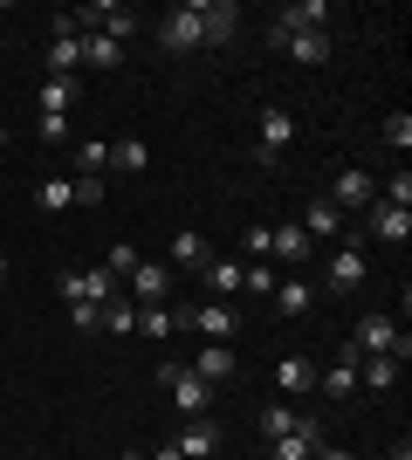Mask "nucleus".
Listing matches in <instances>:
<instances>
[{"label":"nucleus","instance_id":"nucleus-1","mask_svg":"<svg viewBox=\"0 0 412 460\" xmlns=\"http://www.w3.org/2000/svg\"><path fill=\"white\" fill-rule=\"evenodd\" d=\"M289 145H295V117L282 111V103H261L255 111V165L261 172H275V165H282V158H289Z\"/></svg>","mask_w":412,"mask_h":460},{"label":"nucleus","instance_id":"nucleus-2","mask_svg":"<svg viewBox=\"0 0 412 460\" xmlns=\"http://www.w3.org/2000/svg\"><path fill=\"white\" fill-rule=\"evenodd\" d=\"M62 296H69V309H103V303H118V275L110 269H62Z\"/></svg>","mask_w":412,"mask_h":460},{"label":"nucleus","instance_id":"nucleus-3","mask_svg":"<svg viewBox=\"0 0 412 460\" xmlns=\"http://www.w3.org/2000/svg\"><path fill=\"white\" fill-rule=\"evenodd\" d=\"M179 330H199L206 344H234V337H241V309H234V303H199V309H179Z\"/></svg>","mask_w":412,"mask_h":460},{"label":"nucleus","instance_id":"nucleus-4","mask_svg":"<svg viewBox=\"0 0 412 460\" xmlns=\"http://www.w3.org/2000/svg\"><path fill=\"white\" fill-rule=\"evenodd\" d=\"M158 385L179 399V412H186V420H206V405H214V385H206V378H193L186 365H158Z\"/></svg>","mask_w":412,"mask_h":460},{"label":"nucleus","instance_id":"nucleus-5","mask_svg":"<svg viewBox=\"0 0 412 460\" xmlns=\"http://www.w3.org/2000/svg\"><path fill=\"white\" fill-rule=\"evenodd\" d=\"M337 213H364V207H378V179L372 172H357V165H344V172L330 179V192H323Z\"/></svg>","mask_w":412,"mask_h":460},{"label":"nucleus","instance_id":"nucleus-6","mask_svg":"<svg viewBox=\"0 0 412 460\" xmlns=\"http://www.w3.org/2000/svg\"><path fill=\"white\" fill-rule=\"evenodd\" d=\"M199 14V41H234V28H241V7L234 0H186Z\"/></svg>","mask_w":412,"mask_h":460},{"label":"nucleus","instance_id":"nucleus-7","mask_svg":"<svg viewBox=\"0 0 412 460\" xmlns=\"http://www.w3.org/2000/svg\"><path fill=\"white\" fill-rule=\"evenodd\" d=\"M124 282H131V303H137V309H152V303H165V296H172V269H165V261H137Z\"/></svg>","mask_w":412,"mask_h":460},{"label":"nucleus","instance_id":"nucleus-8","mask_svg":"<svg viewBox=\"0 0 412 460\" xmlns=\"http://www.w3.org/2000/svg\"><path fill=\"white\" fill-rule=\"evenodd\" d=\"M323 21H330V0H295V7L275 14L268 35H323Z\"/></svg>","mask_w":412,"mask_h":460},{"label":"nucleus","instance_id":"nucleus-9","mask_svg":"<svg viewBox=\"0 0 412 460\" xmlns=\"http://www.w3.org/2000/svg\"><path fill=\"white\" fill-rule=\"evenodd\" d=\"M158 49H172V56H186V49H206V41H199V14H193V7H172V14L158 21Z\"/></svg>","mask_w":412,"mask_h":460},{"label":"nucleus","instance_id":"nucleus-10","mask_svg":"<svg viewBox=\"0 0 412 460\" xmlns=\"http://www.w3.org/2000/svg\"><path fill=\"white\" fill-rule=\"evenodd\" d=\"M364 241H412V213L406 207H364Z\"/></svg>","mask_w":412,"mask_h":460},{"label":"nucleus","instance_id":"nucleus-11","mask_svg":"<svg viewBox=\"0 0 412 460\" xmlns=\"http://www.w3.org/2000/svg\"><path fill=\"white\" fill-rule=\"evenodd\" d=\"M193 378H206V385H227V378H241V358H234V344H206V350H193Z\"/></svg>","mask_w":412,"mask_h":460},{"label":"nucleus","instance_id":"nucleus-12","mask_svg":"<svg viewBox=\"0 0 412 460\" xmlns=\"http://www.w3.org/2000/svg\"><path fill=\"white\" fill-rule=\"evenodd\" d=\"M172 447H179V460H214L220 454V426L214 420H186L172 433Z\"/></svg>","mask_w":412,"mask_h":460},{"label":"nucleus","instance_id":"nucleus-13","mask_svg":"<svg viewBox=\"0 0 412 460\" xmlns=\"http://www.w3.org/2000/svg\"><path fill=\"white\" fill-rule=\"evenodd\" d=\"M310 254H316V241H310L302 227H295V220L268 227V261H289V269H295V261H310Z\"/></svg>","mask_w":412,"mask_h":460},{"label":"nucleus","instance_id":"nucleus-14","mask_svg":"<svg viewBox=\"0 0 412 460\" xmlns=\"http://www.w3.org/2000/svg\"><path fill=\"white\" fill-rule=\"evenodd\" d=\"M316 447H323V426H316V420H295L289 440H268V460H316Z\"/></svg>","mask_w":412,"mask_h":460},{"label":"nucleus","instance_id":"nucleus-15","mask_svg":"<svg viewBox=\"0 0 412 460\" xmlns=\"http://www.w3.org/2000/svg\"><path fill=\"white\" fill-rule=\"evenodd\" d=\"M364 248H357V241H344V248L330 254V288H344V296H351V288H364Z\"/></svg>","mask_w":412,"mask_h":460},{"label":"nucleus","instance_id":"nucleus-16","mask_svg":"<svg viewBox=\"0 0 412 460\" xmlns=\"http://www.w3.org/2000/svg\"><path fill=\"white\" fill-rule=\"evenodd\" d=\"M295 227L310 234V241H344V213H337L330 199H310V207H302V220H295Z\"/></svg>","mask_w":412,"mask_h":460},{"label":"nucleus","instance_id":"nucleus-17","mask_svg":"<svg viewBox=\"0 0 412 460\" xmlns=\"http://www.w3.org/2000/svg\"><path fill=\"white\" fill-rule=\"evenodd\" d=\"M275 385H282V399H302V392H316V365L302 350H289V358L275 365Z\"/></svg>","mask_w":412,"mask_h":460},{"label":"nucleus","instance_id":"nucleus-18","mask_svg":"<svg viewBox=\"0 0 412 460\" xmlns=\"http://www.w3.org/2000/svg\"><path fill=\"white\" fill-rule=\"evenodd\" d=\"M268 41L289 62H310V69H316V62H330V35H268Z\"/></svg>","mask_w":412,"mask_h":460},{"label":"nucleus","instance_id":"nucleus-19","mask_svg":"<svg viewBox=\"0 0 412 460\" xmlns=\"http://www.w3.org/2000/svg\"><path fill=\"white\" fill-rule=\"evenodd\" d=\"M76 96H83L76 76H48V83L35 90V103H41V117H69V103H76Z\"/></svg>","mask_w":412,"mask_h":460},{"label":"nucleus","instance_id":"nucleus-20","mask_svg":"<svg viewBox=\"0 0 412 460\" xmlns=\"http://www.w3.org/2000/svg\"><path fill=\"white\" fill-rule=\"evenodd\" d=\"M69 207H76V179H35V213L56 220V213H69Z\"/></svg>","mask_w":412,"mask_h":460},{"label":"nucleus","instance_id":"nucleus-21","mask_svg":"<svg viewBox=\"0 0 412 460\" xmlns=\"http://www.w3.org/2000/svg\"><path fill=\"white\" fill-rule=\"evenodd\" d=\"M241 275H248V261L220 254V261H206V269H199V282L214 288V296H241Z\"/></svg>","mask_w":412,"mask_h":460},{"label":"nucleus","instance_id":"nucleus-22","mask_svg":"<svg viewBox=\"0 0 412 460\" xmlns=\"http://www.w3.org/2000/svg\"><path fill=\"white\" fill-rule=\"evenodd\" d=\"M316 385H323L330 399H351V392H357V350L344 344V358H337L330 371H316Z\"/></svg>","mask_w":412,"mask_h":460},{"label":"nucleus","instance_id":"nucleus-23","mask_svg":"<svg viewBox=\"0 0 412 460\" xmlns=\"http://www.w3.org/2000/svg\"><path fill=\"white\" fill-rule=\"evenodd\" d=\"M310 303H316V288L302 282V275H282V282H275V309H282V316H310Z\"/></svg>","mask_w":412,"mask_h":460},{"label":"nucleus","instance_id":"nucleus-24","mask_svg":"<svg viewBox=\"0 0 412 460\" xmlns=\"http://www.w3.org/2000/svg\"><path fill=\"white\" fill-rule=\"evenodd\" d=\"M206 261H214V254H206L199 234H179L172 248H165V269H206Z\"/></svg>","mask_w":412,"mask_h":460},{"label":"nucleus","instance_id":"nucleus-25","mask_svg":"<svg viewBox=\"0 0 412 460\" xmlns=\"http://www.w3.org/2000/svg\"><path fill=\"white\" fill-rule=\"evenodd\" d=\"M110 165H118V172H145V165H152V145H145V137H118V145H110Z\"/></svg>","mask_w":412,"mask_h":460},{"label":"nucleus","instance_id":"nucleus-26","mask_svg":"<svg viewBox=\"0 0 412 460\" xmlns=\"http://www.w3.org/2000/svg\"><path fill=\"white\" fill-rule=\"evenodd\" d=\"M103 165H110V145H103V137H83L76 145V179H103Z\"/></svg>","mask_w":412,"mask_h":460},{"label":"nucleus","instance_id":"nucleus-27","mask_svg":"<svg viewBox=\"0 0 412 460\" xmlns=\"http://www.w3.org/2000/svg\"><path fill=\"white\" fill-rule=\"evenodd\" d=\"M179 330V316L165 303H152V309H137V337H158V344H165V337H172Z\"/></svg>","mask_w":412,"mask_h":460},{"label":"nucleus","instance_id":"nucleus-28","mask_svg":"<svg viewBox=\"0 0 412 460\" xmlns=\"http://www.w3.org/2000/svg\"><path fill=\"white\" fill-rule=\"evenodd\" d=\"M97 330H118V337H131V330H137V303H124V296H118V303H103V309H97Z\"/></svg>","mask_w":412,"mask_h":460},{"label":"nucleus","instance_id":"nucleus-29","mask_svg":"<svg viewBox=\"0 0 412 460\" xmlns=\"http://www.w3.org/2000/svg\"><path fill=\"white\" fill-rule=\"evenodd\" d=\"M295 420H302V412H289V405H261V440H289Z\"/></svg>","mask_w":412,"mask_h":460},{"label":"nucleus","instance_id":"nucleus-30","mask_svg":"<svg viewBox=\"0 0 412 460\" xmlns=\"http://www.w3.org/2000/svg\"><path fill=\"white\" fill-rule=\"evenodd\" d=\"M118 56L124 49L110 35H83V62H90V69H118Z\"/></svg>","mask_w":412,"mask_h":460},{"label":"nucleus","instance_id":"nucleus-31","mask_svg":"<svg viewBox=\"0 0 412 460\" xmlns=\"http://www.w3.org/2000/svg\"><path fill=\"white\" fill-rule=\"evenodd\" d=\"M378 137H385V152H412V117L392 111L385 124H378Z\"/></svg>","mask_w":412,"mask_h":460},{"label":"nucleus","instance_id":"nucleus-32","mask_svg":"<svg viewBox=\"0 0 412 460\" xmlns=\"http://www.w3.org/2000/svg\"><path fill=\"white\" fill-rule=\"evenodd\" d=\"M137 261H145V254H137V248H131V241H118V248L103 254V269L118 275V282H124V275H131V269H137Z\"/></svg>","mask_w":412,"mask_h":460},{"label":"nucleus","instance_id":"nucleus-33","mask_svg":"<svg viewBox=\"0 0 412 460\" xmlns=\"http://www.w3.org/2000/svg\"><path fill=\"white\" fill-rule=\"evenodd\" d=\"M275 282H282V275H275L268 261H248V275H241V288H255V296H275Z\"/></svg>","mask_w":412,"mask_h":460},{"label":"nucleus","instance_id":"nucleus-34","mask_svg":"<svg viewBox=\"0 0 412 460\" xmlns=\"http://www.w3.org/2000/svg\"><path fill=\"white\" fill-rule=\"evenodd\" d=\"M35 137L41 145H69V117H35Z\"/></svg>","mask_w":412,"mask_h":460},{"label":"nucleus","instance_id":"nucleus-35","mask_svg":"<svg viewBox=\"0 0 412 460\" xmlns=\"http://www.w3.org/2000/svg\"><path fill=\"white\" fill-rule=\"evenodd\" d=\"M241 248L255 254V261H268V227H241Z\"/></svg>","mask_w":412,"mask_h":460},{"label":"nucleus","instance_id":"nucleus-36","mask_svg":"<svg viewBox=\"0 0 412 460\" xmlns=\"http://www.w3.org/2000/svg\"><path fill=\"white\" fill-rule=\"evenodd\" d=\"M76 207H103V179H76Z\"/></svg>","mask_w":412,"mask_h":460},{"label":"nucleus","instance_id":"nucleus-37","mask_svg":"<svg viewBox=\"0 0 412 460\" xmlns=\"http://www.w3.org/2000/svg\"><path fill=\"white\" fill-rule=\"evenodd\" d=\"M316 460H357V454H344V447H330V440H323V447H316Z\"/></svg>","mask_w":412,"mask_h":460},{"label":"nucleus","instance_id":"nucleus-38","mask_svg":"<svg viewBox=\"0 0 412 460\" xmlns=\"http://www.w3.org/2000/svg\"><path fill=\"white\" fill-rule=\"evenodd\" d=\"M145 460H179V447H172V440H165V447H158V454H145Z\"/></svg>","mask_w":412,"mask_h":460},{"label":"nucleus","instance_id":"nucleus-39","mask_svg":"<svg viewBox=\"0 0 412 460\" xmlns=\"http://www.w3.org/2000/svg\"><path fill=\"white\" fill-rule=\"evenodd\" d=\"M0 137H7V103H0Z\"/></svg>","mask_w":412,"mask_h":460},{"label":"nucleus","instance_id":"nucleus-40","mask_svg":"<svg viewBox=\"0 0 412 460\" xmlns=\"http://www.w3.org/2000/svg\"><path fill=\"white\" fill-rule=\"evenodd\" d=\"M118 460H145V454H131V447H124V454H118Z\"/></svg>","mask_w":412,"mask_h":460},{"label":"nucleus","instance_id":"nucleus-41","mask_svg":"<svg viewBox=\"0 0 412 460\" xmlns=\"http://www.w3.org/2000/svg\"><path fill=\"white\" fill-rule=\"evenodd\" d=\"M392 460H412V447H399V454H392Z\"/></svg>","mask_w":412,"mask_h":460},{"label":"nucleus","instance_id":"nucleus-42","mask_svg":"<svg viewBox=\"0 0 412 460\" xmlns=\"http://www.w3.org/2000/svg\"><path fill=\"white\" fill-rule=\"evenodd\" d=\"M0 275H7V261H0Z\"/></svg>","mask_w":412,"mask_h":460}]
</instances>
